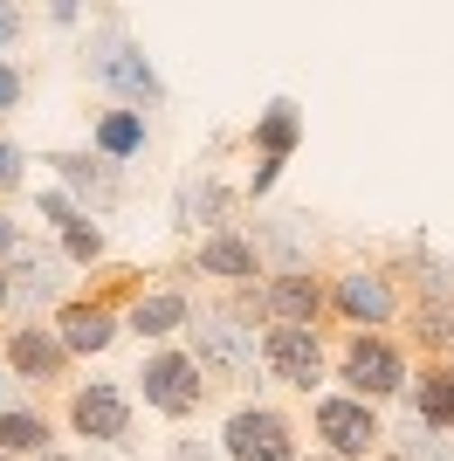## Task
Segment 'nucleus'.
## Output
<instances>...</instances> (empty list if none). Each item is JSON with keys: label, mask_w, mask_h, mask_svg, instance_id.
<instances>
[{"label": "nucleus", "mask_w": 454, "mask_h": 461, "mask_svg": "<svg viewBox=\"0 0 454 461\" xmlns=\"http://www.w3.org/2000/svg\"><path fill=\"white\" fill-rule=\"evenodd\" d=\"M90 77L111 104H132V111H159L166 104V77H159V62L132 35H96L90 41Z\"/></svg>", "instance_id": "f257e3e1"}, {"label": "nucleus", "mask_w": 454, "mask_h": 461, "mask_svg": "<svg viewBox=\"0 0 454 461\" xmlns=\"http://www.w3.org/2000/svg\"><path fill=\"white\" fill-rule=\"evenodd\" d=\"M138 393H145L151 413H166V420H193L200 400L213 393V379L200 372V358H193L186 345H159L145 366H138Z\"/></svg>", "instance_id": "f03ea898"}, {"label": "nucleus", "mask_w": 454, "mask_h": 461, "mask_svg": "<svg viewBox=\"0 0 454 461\" xmlns=\"http://www.w3.org/2000/svg\"><path fill=\"white\" fill-rule=\"evenodd\" d=\"M186 330H193V324H186ZM193 338H200V351H193V358H200V372H207V379H221V385L255 379L262 345H255V324H248L241 310H207Z\"/></svg>", "instance_id": "7ed1b4c3"}, {"label": "nucleus", "mask_w": 454, "mask_h": 461, "mask_svg": "<svg viewBox=\"0 0 454 461\" xmlns=\"http://www.w3.org/2000/svg\"><path fill=\"white\" fill-rule=\"evenodd\" d=\"M338 372H344V385L359 393V400H399L406 393V351L393 345V338H378V330H351V345H344V358H338Z\"/></svg>", "instance_id": "20e7f679"}, {"label": "nucleus", "mask_w": 454, "mask_h": 461, "mask_svg": "<svg viewBox=\"0 0 454 461\" xmlns=\"http://www.w3.org/2000/svg\"><path fill=\"white\" fill-rule=\"evenodd\" d=\"M317 434H323V447L338 461H365L378 441H386L378 406L359 400V393H317Z\"/></svg>", "instance_id": "39448f33"}, {"label": "nucleus", "mask_w": 454, "mask_h": 461, "mask_svg": "<svg viewBox=\"0 0 454 461\" xmlns=\"http://www.w3.org/2000/svg\"><path fill=\"white\" fill-rule=\"evenodd\" d=\"M221 455L227 461H296V427L276 406H234L221 427Z\"/></svg>", "instance_id": "423d86ee"}, {"label": "nucleus", "mask_w": 454, "mask_h": 461, "mask_svg": "<svg viewBox=\"0 0 454 461\" xmlns=\"http://www.w3.org/2000/svg\"><path fill=\"white\" fill-rule=\"evenodd\" d=\"M262 366L283 385H296V393L323 385V338H317V324H268L262 330Z\"/></svg>", "instance_id": "0eeeda50"}, {"label": "nucleus", "mask_w": 454, "mask_h": 461, "mask_svg": "<svg viewBox=\"0 0 454 461\" xmlns=\"http://www.w3.org/2000/svg\"><path fill=\"white\" fill-rule=\"evenodd\" d=\"M69 434L76 441H124L132 434V400L117 379H90L69 393Z\"/></svg>", "instance_id": "6e6552de"}, {"label": "nucleus", "mask_w": 454, "mask_h": 461, "mask_svg": "<svg viewBox=\"0 0 454 461\" xmlns=\"http://www.w3.org/2000/svg\"><path fill=\"white\" fill-rule=\"evenodd\" d=\"M323 296H331V310H338L351 330H378V324H393V317H399V289H393V276H378V269L338 276Z\"/></svg>", "instance_id": "1a4fd4ad"}, {"label": "nucleus", "mask_w": 454, "mask_h": 461, "mask_svg": "<svg viewBox=\"0 0 454 461\" xmlns=\"http://www.w3.org/2000/svg\"><path fill=\"white\" fill-rule=\"evenodd\" d=\"M0 351H7V372L21 385H56L69 372V351H62L56 324H21V330H0Z\"/></svg>", "instance_id": "9d476101"}, {"label": "nucleus", "mask_w": 454, "mask_h": 461, "mask_svg": "<svg viewBox=\"0 0 454 461\" xmlns=\"http://www.w3.org/2000/svg\"><path fill=\"white\" fill-rule=\"evenodd\" d=\"M262 310H268V324H317L323 310H331V296H323L317 269L289 262V269H276L262 283Z\"/></svg>", "instance_id": "9b49d317"}, {"label": "nucleus", "mask_w": 454, "mask_h": 461, "mask_svg": "<svg viewBox=\"0 0 454 461\" xmlns=\"http://www.w3.org/2000/svg\"><path fill=\"white\" fill-rule=\"evenodd\" d=\"M56 338L69 358H96V351H111L124 338V317L111 303H62L56 310Z\"/></svg>", "instance_id": "f8f14e48"}, {"label": "nucleus", "mask_w": 454, "mask_h": 461, "mask_svg": "<svg viewBox=\"0 0 454 461\" xmlns=\"http://www.w3.org/2000/svg\"><path fill=\"white\" fill-rule=\"evenodd\" d=\"M145 145H151L145 111H132V104L96 111V124H90V152L104 158V166H132V158H145Z\"/></svg>", "instance_id": "ddd939ff"}, {"label": "nucleus", "mask_w": 454, "mask_h": 461, "mask_svg": "<svg viewBox=\"0 0 454 461\" xmlns=\"http://www.w3.org/2000/svg\"><path fill=\"white\" fill-rule=\"evenodd\" d=\"M193 269H200V276H213V283H255V276H262V249H255L248 234L221 228V234H207V241H200Z\"/></svg>", "instance_id": "4468645a"}, {"label": "nucleus", "mask_w": 454, "mask_h": 461, "mask_svg": "<svg viewBox=\"0 0 454 461\" xmlns=\"http://www.w3.org/2000/svg\"><path fill=\"white\" fill-rule=\"evenodd\" d=\"M7 283H14V303H56V289H62V255L28 249V241H21V249L7 255Z\"/></svg>", "instance_id": "2eb2a0df"}, {"label": "nucleus", "mask_w": 454, "mask_h": 461, "mask_svg": "<svg viewBox=\"0 0 454 461\" xmlns=\"http://www.w3.org/2000/svg\"><path fill=\"white\" fill-rule=\"evenodd\" d=\"M186 324H193V296H179V289H151L124 310V330H138V338H172Z\"/></svg>", "instance_id": "dca6fc26"}, {"label": "nucleus", "mask_w": 454, "mask_h": 461, "mask_svg": "<svg viewBox=\"0 0 454 461\" xmlns=\"http://www.w3.org/2000/svg\"><path fill=\"white\" fill-rule=\"evenodd\" d=\"M406 400H413V420L454 434V366H427L420 379H406Z\"/></svg>", "instance_id": "f3484780"}, {"label": "nucleus", "mask_w": 454, "mask_h": 461, "mask_svg": "<svg viewBox=\"0 0 454 461\" xmlns=\"http://www.w3.org/2000/svg\"><path fill=\"white\" fill-rule=\"evenodd\" d=\"M303 145V111L296 96H268L262 111H255V152L262 158H289Z\"/></svg>", "instance_id": "a211bd4d"}, {"label": "nucleus", "mask_w": 454, "mask_h": 461, "mask_svg": "<svg viewBox=\"0 0 454 461\" xmlns=\"http://www.w3.org/2000/svg\"><path fill=\"white\" fill-rule=\"evenodd\" d=\"M41 447H56V427H49V413H35V406H0V455H41Z\"/></svg>", "instance_id": "6ab92c4d"}, {"label": "nucleus", "mask_w": 454, "mask_h": 461, "mask_svg": "<svg viewBox=\"0 0 454 461\" xmlns=\"http://www.w3.org/2000/svg\"><path fill=\"white\" fill-rule=\"evenodd\" d=\"M49 166H56L62 193H69L76 207H83V200H111V166H104V158H90V152H49Z\"/></svg>", "instance_id": "aec40b11"}, {"label": "nucleus", "mask_w": 454, "mask_h": 461, "mask_svg": "<svg viewBox=\"0 0 454 461\" xmlns=\"http://www.w3.org/2000/svg\"><path fill=\"white\" fill-rule=\"evenodd\" d=\"M62 262H76V269H90V262H104V228H96L90 213H76V221H62Z\"/></svg>", "instance_id": "412c9836"}, {"label": "nucleus", "mask_w": 454, "mask_h": 461, "mask_svg": "<svg viewBox=\"0 0 454 461\" xmlns=\"http://www.w3.org/2000/svg\"><path fill=\"white\" fill-rule=\"evenodd\" d=\"M413 330H420L434 351H448V345H454V310H448V303H420V310H413Z\"/></svg>", "instance_id": "4be33fe9"}, {"label": "nucleus", "mask_w": 454, "mask_h": 461, "mask_svg": "<svg viewBox=\"0 0 454 461\" xmlns=\"http://www.w3.org/2000/svg\"><path fill=\"white\" fill-rule=\"evenodd\" d=\"M21 186H28V152L14 138H0V193H21Z\"/></svg>", "instance_id": "5701e85b"}, {"label": "nucleus", "mask_w": 454, "mask_h": 461, "mask_svg": "<svg viewBox=\"0 0 454 461\" xmlns=\"http://www.w3.org/2000/svg\"><path fill=\"white\" fill-rule=\"evenodd\" d=\"M35 213H41V221H49V228H62V221H76V213H83V207H76V200H69V193H62V186H49V193H35Z\"/></svg>", "instance_id": "b1692460"}, {"label": "nucleus", "mask_w": 454, "mask_h": 461, "mask_svg": "<svg viewBox=\"0 0 454 461\" xmlns=\"http://www.w3.org/2000/svg\"><path fill=\"white\" fill-rule=\"evenodd\" d=\"M289 158H255V173H248V200H268L276 193V179H283Z\"/></svg>", "instance_id": "393cba45"}, {"label": "nucleus", "mask_w": 454, "mask_h": 461, "mask_svg": "<svg viewBox=\"0 0 454 461\" xmlns=\"http://www.w3.org/2000/svg\"><path fill=\"white\" fill-rule=\"evenodd\" d=\"M21 96H28V77H21L14 62L0 56V117H7V111H21Z\"/></svg>", "instance_id": "a878e982"}, {"label": "nucleus", "mask_w": 454, "mask_h": 461, "mask_svg": "<svg viewBox=\"0 0 454 461\" xmlns=\"http://www.w3.org/2000/svg\"><path fill=\"white\" fill-rule=\"evenodd\" d=\"M21 28H28V21H21V0H0V56L21 41Z\"/></svg>", "instance_id": "bb28decb"}, {"label": "nucleus", "mask_w": 454, "mask_h": 461, "mask_svg": "<svg viewBox=\"0 0 454 461\" xmlns=\"http://www.w3.org/2000/svg\"><path fill=\"white\" fill-rule=\"evenodd\" d=\"M21 241H28V234H21V221H14V213H0V262H7Z\"/></svg>", "instance_id": "cd10ccee"}, {"label": "nucleus", "mask_w": 454, "mask_h": 461, "mask_svg": "<svg viewBox=\"0 0 454 461\" xmlns=\"http://www.w3.org/2000/svg\"><path fill=\"white\" fill-rule=\"evenodd\" d=\"M76 14H83V0H49V21H56V28H76Z\"/></svg>", "instance_id": "c85d7f7f"}, {"label": "nucleus", "mask_w": 454, "mask_h": 461, "mask_svg": "<svg viewBox=\"0 0 454 461\" xmlns=\"http://www.w3.org/2000/svg\"><path fill=\"white\" fill-rule=\"evenodd\" d=\"M14 303V283H7V262H0V310Z\"/></svg>", "instance_id": "c756f323"}, {"label": "nucleus", "mask_w": 454, "mask_h": 461, "mask_svg": "<svg viewBox=\"0 0 454 461\" xmlns=\"http://www.w3.org/2000/svg\"><path fill=\"white\" fill-rule=\"evenodd\" d=\"M35 461H69V455H56V447H41V455H35Z\"/></svg>", "instance_id": "7c9ffc66"}, {"label": "nucleus", "mask_w": 454, "mask_h": 461, "mask_svg": "<svg viewBox=\"0 0 454 461\" xmlns=\"http://www.w3.org/2000/svg\"><path fill=\"white\" fill-rule=\"evenodd\" d=\"M296 461H303V455H296ZM310 461H338V455H331V447H323V455H310Z\"/></svg>", "instance_id": "2f4dec72"}, {"label": "nucleus", "mask_w": 454, "mask_h": 461, "mask_svg": "<svg viewBox=\"0 0 454 461\" xmlns=\"http://www.w3.org/2000/svg\"><path fill=\"white\" fill-rule=\"evenodd\" d=\"M378 461H406V455H378Z\"/></svg>", "instance_id": "473e14b6"}, {"label": "nucleus", "mask_w": 454, "mask_h": 461, "mask_svg": "<svg viewBox=\"0 0 454 461\" xmlns=\"http://www.w3.org/2000/svg\"><path fill=\"white\" fill-rule=\"evenodd\" d=\"M0 393H7V379H0ZM0 406H7V400H0Z\"/></svg>", "instance_id": "72a5a7b5"}, {"label": "nucleus", "mask_w": 454, "mask_h": 461, "mask_svg": "<svg viewBox=\"0 0 454 461\" xmlns=\"http://www.w3.org/2000/svg\"><path fill=\"white\" fill-rule=\"evenodd\" d=\"M0 461H21V455H0Z\"/></svg>", "instance_id": "f704fd0d"}]
</instances>
